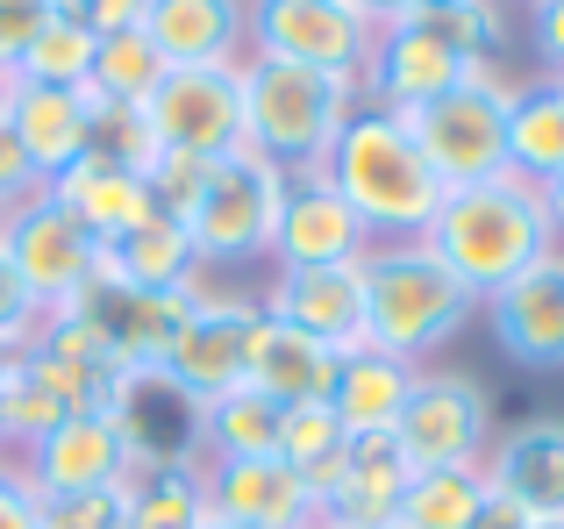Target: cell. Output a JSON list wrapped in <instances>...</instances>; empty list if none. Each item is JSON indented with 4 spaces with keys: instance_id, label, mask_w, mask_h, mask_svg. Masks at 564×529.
<instances>
[{
    "instance_id": "cell-1",
    "label": "cell",
    "mask_w": 564,
    "mask_h": 529,
    "mask_svg": "<svg viewBox=\"0 0 564 529\" xmlns=\"http://www.w3.org/2000/svg\"><path fill=\"white\" fill-rule=\"evenodd\" d=\"M422 244L451 264V279L471 301H494V293L514 287L536 258H551L564 237H557L551 208H543V186L500 172V180H486V186H451Z\"/></svg>"
},
{
    "instance_id": "cell-2",
    "label": "cell",
    "mask_w": 564,
    "mask_h": 529,
    "mask_svg": "<svg viewBox=\"0 0 564 529\" xmlns=\"http://www.w3.org/2000/svg\"><path fill=\"white\" fill-rule=\"evenodd\" d=\"M322 172H329V186L358 208V223L372 229V244H422L429 223H436V208H443V194H451V186L429 172V158H422V143L408 137V122H400L393 108H372V100H358V115L336 129Z\"/></svg>"
},
{
    "instance_id": "cell-3",
    "label": "cell",
    "mask_w": 564,
    "mask_h": 529,
    "mask_svg": "<svg viewBox=\"0 0 564 529\" xmlns=\"http://www.w3.org/2000/svg\"><path fill=\"white\" fill-rule=\"evenodd\" d=\"M243 86V143L258 158H272L279 172H315L329 158L336 129L358 115V79L307 65H279V57H243L236 65Z\"/></svg>"
},
{
    "instance_id": "cell-4",
    "label": "cell",
    "mask_w": 564,
    "mask_h": 529,
    "mask_svg": "<svg viewBox=\"0 0 564 529\" xmlns=\"http://www.w3.org/2000/svg\"><path fill=\"white\" fill-rule=\"evenodd\" d=\"M471 293L429 244H372L365 251V344L400 365H422L471 322Z\"/></svg>"
},
{
    "instance_id": "cell-5",
    "label": "cell",
    "mask_w": 564,
    "mask_h": 529,
    "mask_svg": "<svg viewBox=\"0 0 564 529\" xmlns=\"http://www.w3.org/2000/svg\"><path fill=\"white\" fill-rule=\"evenodd\" d=\"M279 201H286V172L272 158L243 151H221L215 165H200V186L180 208L193 258L207 264H258L272 258V229H279Z\"/></svg>"
},
{
    "instance_id": "cell-6",
    "label": "cell",
    "mask_w": 564,
    "mask_h": 529,
    "mask_svg": "<svg viewBox=\"0 0 564 529\" xmlns=\"http://www.w3.org/2000/svg\"><path fill=\"white\" fill-rule=\"evenodd\" d=\"M508 100H514V86L486 65L479 79H465V86H451V94L408 108L400 122H408V137L422 143L429 172H436L443 186H486V180L508 172Z\"/></svg>"
},
{
    "instance_id": "cell-7",
    "label": "cell",
    "mask_w": 564,
    "mask_h": 529,
    "mask_svg": "<svg viewBox=\"0 0 564 529\" xmlns=\"http://www.w3.org/2000/svg\"><path fill=\"white\" fill-rule=\"evenodd\" d=\"M0 244H8V258H14V272H22L29 301H36V315H57V307H65L86 279H100V264H108V244H100L51 186L0 215Z\"/></svg>"
},
{
    "instance_id": "cell-8",
    "label": "cell",
    "mask_w": 564,
    "mask_h": 529,
    "mask_svg": "<svg viewBox=\"0 0 564 529\" xmlns=\"http://www.w3.org/2000/svg\"><path fill=\"white\" fill-rule=\"evenodd\" d=\"M393 444L408 473H451V465H486L494 451V401L471 373H414V393L393 422Z\"/></svg>"
},
{
    "instance_id": "cell-9",
    "label": "cell",
    "mask_w": 564,
    "mask_h": 529,
    "mask_svg": "<svg viewBox=\"0 0 564 529\" xmlns=\"http://www.w3.org/2000/svg\"><path fill=\"white\" fill-rule=\"evenodd\" d=\"M193 293H200V287L143 293V287H122V279L100 264V279H86L57 315H65L72 330L94 336V344L108 350L115 373H158L165 350H172V336H180V322H186V307H193Z\"/></svg>"
},
{
    "instance_id": "cell-10",
    "label": "cell",
    "mask_w": 564,
    "mask_h": 529,
    "mask_svg": "<svg viewBox=\"0 0 564 529\" xmlns=\"http://www.w3.org/2000/svg\"><path fill=\"white\" fill-rule=\"evenodd\" d=\"M143 129H151V151L193 158V165H215L221 151H243V86H236V65L165 72V86L143 100Z\"/></svg>"
},
{
    "instance_id": "cell-11",
    "label": "cell",
    "mask_w": 564,
    "mask_h": 529,
    "mask_svg": "<svg viewBox=\"0 0 564 529\" xmlns=\"http://www.w3.org/2000/svg\"><path fill=\"white\" fill-rule=\"evenodd\" d=\"M258 322H264V307L250 301V293H215L200 279V293H193V307H186V322H180V336H172V350H165L158 373H165L180 393H193V401H215V393L243 387Z\"/></svg>"
},
{
    "instance_id": "cell-12",
    "label": "cell",
    "mask_w": 564,
    "mask_h": 529,
    "mask_svg": "<svg viewBox=\"0 0 564 529\" xmlns=\"http://www.w3.org/2000/svg\"><path fill=\"white\" fill-rule=\"evenodd\" d=\"M479 72L486 65L465 57L443 29H429L422 14H400V22L372 29V57H365V72H358V94L372 100V108L408 115V108H422V100L451 94V86L479 79Z\"/></svg>"
},
{
    "instance_id": "cell-13",
    "label": "cell",
    "mask_w": 564,
    "mask_h": 529,
    "mask_svg": "<svg viewBox=\"0 0 564 529\" xmlns=\"http://www.w3.org/2000/svg\"><path fill=\"white\" fill-rule=\"evenodd\" d=\"M250 57L358 79L372 57V29L344 0H250Z\"/></svg>"
},
{
    "instance_id": "cell-14",
    "label": "cell",
    "mask_w": 564,
    "mask_h": 529,
    "mask_svg": "<svg viewBox=\"0 0 564 529\" xmlns=\"http://www.w3.org/2000/svg\"><path fill=\"white\" fill-rule=\"evenodd\" d=\"M372 229L358 223L344 194L329 186V172H286V201H279L272 229V264H365Z\"/></svg>"
},
{
    "instance_id": "cell-15",
    "label": "cell",
    "mask_w": 564,
    "mask_h": 529,
    "mask_svg": "<svg viewBox=\"0 0 564 529\" xmlns=\"http://www.w3.org/2000/svg\"><path fill=\"white\" fill-rule=\"evenodd\" d=\"M258 307L344 358L365 344V264H279Z\"/></svg>"
},
{
    "instance_id": "cell-16",
    "label": "cell",
    "mask_w": 564,
    "mask_h": 529,
    "mask_svg": "<svg viewBox=\"0 0 564 529\" xmlns=\"http://www.w3.org/2000/svg\"><path fill=\"white\" fill-rule=\"evenodd\" d=\"M200 494H207V516L221 529H322V501L279 458L200 465Z\"/></svg>"
},
{
    "instance_id": "cell-17",
    "label": "cell",
    "mask_w": 564,
    "mask_h": 529,
    "mask_svg": "<svg viewBox=\"0 0 564 529\" xmlns=\"http://www.w3.org/2000/svg\"><path fill=\"white\" fill-rule=\"evenodd\" d=\"M22 473L43 501L51 494H94V487H122L137 473V451H129L115 415H65L43 444L22 451Z\"/></svg>"
},
{
    "instance_id": "cell-18",
    "label": "cell",
    "mask_w": 564,
    "mask_h": 529,
    "mask_svg": "<svg viewBox=\"0 0 564 529\" xmlns=\"http://www.w3.org/2000/svg\"><path fill=\"white\" fill-rule=\"evenodd\" d=\"M494 336L514 365L529 373H564V244L551 258H536L514 287H500L494 301Z\"/></svg>"
},
{
    "instance_id": "cell-19",
    "label": "cell",
    "mask_w": 564,
    "mask_h": 529,
    "mask_svg": "<svg viewBox=\"0 0 564 529\" xmlns=\"http://www.w3.org/2000/svg\"><path fill=\"white\" fill-rule=\"evenodd\" d=\"M486 487L522 501L543 529H564V415H536L522 430L494 436L486 451Z\"/></svg>"
},
{
    "instance_id": "cell-20",
    "label": "cell",
    "mask_w": 564,
    "mask_h": 529,
    "mask_svg": "<svg viewBox=\"0 0 564 529\" xmlns=\"http://www.w3.org/2000/svg\"><path fill=\"white\" fill-rule=\"evenodd\" d=\"M143 36L172 72L186 65H243L250 57V0H151Z\"/></svg>"
},
{
    "instance_id": "cell-21",
    "label": "cell",
    "mask_w": 564,
    "mask_h": 529,
    "mask_svg": "<svg viewBox=\"0 0 564 529\" xmlns=\"http://www.w3.org/2000/svg\"><path fill=\"white\" fill-rule=\"evenodd\" d=\"M8 129L29 151L36 180L51 186L94 151V100H86V86H22L8 108Z\"/></svg>"
},
{
    "instance_id": "cell-22",
    "label": "cell",
    "mask_w": 564,
    "mask_h": 529,
    "mask_svg": "<svg viewBox=\"0 0 564 529\" xmlns=\"http://www.w3.org/2000/svg\"><path fill=\"white\" fill-rule=\"evenodd\" d=\"M400 487H408V458H400L393 430L386 436H350L344 487L322 501V529H393Z\"/></svg>"
},
{
    "instance_id": "cell-23",
    "label": "cell",
    "mask_w": 564,
    "mask_h": 529,
    "mask_svg": "<svg viewBox=\"0 0 564 529\" xmlns=\"http://www.w3.org/2000/svg\"><path fill=\"white\" fill-rule=\"evenodd\" d=\"M108 272L122 279V287H143V293H186L200 287V258H193V237L180 215L151 208L143 223H129L122 237H108Z\"/></svg>"
},
{
    "instance_id": "cell-24",
    "label": "cell",
    "mask_w": 564,
    "mask_h": 529,
    "mask_svg": "<svg viewBox=\"0 0 564 529\" xmlns=\"http://www.w3.org/2000/svg\"><path fill=\"white\" fill-rule=\"evenodd\" d=\"M250 387L272 393L279 408H307V401H329L336 387V350L315 344L307 330L293 322H258V344H250Z\"/></svg>"
},
{
    "instance_id": "cell-25",
    "label": "cell",
    "mask_w": 564,
    "mask_h": 529,
    "mask_svg": "<svg viewBox=\"0 0 564 529\" xmlns=\"http://www.w3.org/2000/svg\"><path fill=\"white\" fill-rule=\"evenodd\" d=\"M414 373H422V365H400L372 344L344 350V358H336V387H329L336 422H344L350 436H386L400 422V408H408V393H414Z\"/></svg>"
},
{
    "instance_id": "cell-26",
    "label": "cell",
    "mask_w": 564,
    "mask_h": 529,
    "mask_svg": "<svg viewBox=\"0 0 564 529\" xmlns=\"http://www.w3.org/2000/svg\"><path fill=\"white\" fill-rule=\"evenodd\" d=\"M51 194L65 201V208L79 215L100 244L122 237L129 223H143V215L158 208V201H151V180H143V172H129V165H108V158H79L65 180H51Z\"/></svg>"
},
{
    "instance_id": "cell-27",
    "label": "cell",
    "mask_w": 564,
    "mask_h": 529,
    "mask_svg": "<svg viewBox=\"0 0 564 529\" xmlns=\"http://www.w3.org/2000/svg\"><path fill=\"white\" fill-rule=\"evenodd\" d=\"M279 415L286 408L272 393L243 387L200 401V465H229V458H279Z\"/></svg>"
},
{
    "instance_id": "cell-28",
    "label": "cell",
    "mask_w": 564,
    "mask_h": 529,
    "mask_svg": "<svg viewBox=\"0 0 564 529\" xmlns=\"http://www.w3.org/2000/svg\"><path fill=\"white\" fill-rule=\"evenodd\" d=\"M508 172L529 186L564 172V79H529L508 100Z\"/></svg>"
},
{
    "instance_id": "cell-29",
    "label": "cell",
    "mask_w": 564,
    "mask_h": 529,
    "mask_svg": "<svg viewBox=\"0 0 564 529\" xmlns=\"http://www.w3.org/2000/svg\"><path fill=\"white\" fill-rule=\"evenodd\" d=\"M279 465L301 473V487L315 501H329L344 487V465H350V430L336 422L329 401H307V408H286L279 415Z\"/></svg>"
},
{
    "instance_id": "cell-30",
    "label": "cell",
    "mask_w": 564,
    "mask_h": 529,
    "mask_svg": "<svg viewBox=\"0 0 564 529\" xmlns=\"http://www.w3.org/2000/svg\"><path fill=\"white\" fill-rule=\"evenodd\" d=\"M486 508V465H451V473H408L393 529H471Z\"/></svg>"
},
{
    "instance_id": "cell-31",
    "label": "cell",
    "mask_w": 564,
    "mask_h": 529,
    "mask_svg": "<svg viewBox=\"0 0 564 529\" xmlns=\"http://www.w3.org/2000/svg\"><path fill=\"white\" fill-rule=\"evenodd\" d=\"M165 57L143 29H122V36H100L94 51V79H86V100L94 108H143V100L165 86Z\"/></svg>"
},
{
    "instance_id": "cell-32",
    "label": "cell",
    "mask_w": 564,
    "mask_h": 529,
    "mask_svg": "<svg viewBox=\"0 0 564 529\" xmlns=\"http://www.w3.org/2000/svg\"><path fill=\"white\" fill-rule=\"evenodd\" d=\"M200 465H137L129 473V529H200Z\"/></svg>"
},
{
    "instance_id": "cell-33",
    "label": "cell",
    "mask_w": 564,
    "mask_h": 529,
    "mask_svg": "<svg viewBox=\"0 0 564 529\" xmlns=\"http://www.w3.org/2000/svg\"><path fill=\"white\" fill-rule=\"evenodd\" d=\"M94 51H100V36L86 22L51 14V22L36 29V43L14 57V79L22 86H86L94 79Z\"/></svg>"
},
{
    "instance_id": "cell-34",
    "label": "cell",
    "mask_w": 564,
    "mask_h": 529,
    "mask_svg": "<svg viewBox=\"0 0 564 529\" xmlns=\"http://www.w3.org/2000/svg\"><path fill=\"white\" fill-rule=\"evenodd\" d=\"M65 422V408L51 401V393L36 387V379L14 365L8 379H0V444H14V451H29V444H43V436Z\"/></svg>"
},
{
    "instance_id": "cell-35",
    "label": "cell",
    "mask_w": 564,
    "mask_h": 529,
    "mask_svg": "<svg viewBox=\"0 0 564 529\" xmlns=\"http://www.w3.org/2000/svg\"><path fill=\"white\" fill-rule=\"evenodd\" d=\"M36 529H129V479L94 494H51Z\"/></svg>"
},
{
    "instance_id": "cell-36",
    "label": "cell",
    "mask_w": 564,
    "mask_h": 529,
    "mask_svg": "<svg viewBox=\"0 0 564 529\" xmlns=\"http://www.w3.org/2000/svg\"><path fill=\"white\" fill-rule=\"evenodd\" d=\"M36 301H29L22 272H14L8 244H0V350H29V336H36Z\"/></svg>"
},
{
    "instance_id": "cell-37",
    "label": "cell",
    "mask_w": 564,
    "mask_h": 529,
    "mask_svg": "<svg viewBox=\"0 0 564 529\" xmlns=\"http://www.w3.org/2000/svg\"><path fill=\"white\" fill-rule=\"evenodd\" d=\"M57 14V0H0V65L14 72V57L36 43V29Z\"/></svg>"
},
{
    "instance_id": "cell-38",
    "label": "cell",
    "mask_w": 564,
    "mask_h": 529,
    "mask_svg": "<svg viewBox=\"0 0 564 529\" xmlns=\"http://www.w3.org/2000/svg\"><path fill=\"white\" fill-rule=\"evenodd\" d=\"M57 14H72V22H86L94 36H122V29H143V14H151V0H57Z\"/></svg>"
},
{
    "instance_id": "cell-39",
    "label": "cell",
    "mask_w": 564,
    "mask_h": 529,
    "mask_svg": "<svg viewBox=\"0 0 564 529\" xmlns=\"http://www.w3.org/2000/svg\"><path fill=\"white\" fill-rule=\"evenodd\" d=\"M43 522V494L29 487L22 458H0V529H36Z\"/></svg>"
},
{
    "instance_id": "cell-40",
    "label": "cell",
    "mask_w": 564,
    "mask_h": 529,
    "mask_svg": "<svg viewBox=\"0 0 564 529\" xmlns=\"http://www.w3.org/2000/svg\"><path fill=\"white\" fill-rule=\"evenodd\" d=\"M29 194H43V180H36V165H29V151L14 143V129L0 122V215L22 208Z\"/></svg>"
},
{
    "instance_id": "cell-41",
    "label": "cell",
    "mask_w": 564,
    "mask_h": 529,
    "mask_svg": "<svg viewBox=\"0 0 564 529\" xmlns=\"http://www.w3.org/2000/svg\"><path fill=\"white\" fill-rule=\"evenodd\" d=\"M529 29H536V57L564 79V0H529Z\"/></svg>"
},
{
    "instance_id": "cell-42",
    "label": "cell",
    "mask_w": 564,
    "mask_h": 529,
    "mask_svg": "<svg viewBox=\"0 0 564 529\" xmlns=\"http://www.w3.org/2000/svg\"><path fill=\"white\" fill-rule=\"evenodd\" d=\"M471 529H543V522L529 516L522 501H508L500 487H486V508H479V522H471Z\"/></svg>"
},
{
    "instance_id": "cell-43",
    "label": "cell",
    "mask_w": 564,
    "mask_h": 529,
    "mask_svg": "<svg viewBox=\"0 0 564 529\" xmlns=\"http://www.w3.org/2000/svg\"><path fill=\"white\" fill-rule=\"evenodd\" d=\"M344 8H350V14H358V22H365V29H386V22H400V14H408V8H414V0H344Z\"/></svg>"
},
{
    "instance_id": "cell-44",
    "label": "cell",
    "mask_w": 564,
    "mask_h": 529,
    "mask_svg": "<svg viewBox=\"0 0 564 529\" xmlns=\"http://www.w3.org/2000/svg\"><path fill=\"white\" fill-rule=\"evenodd\" d=\"M543 208H551V223H557V237H564V172H557V180H543Z\"/></svg>"
},
{
    "instance_id": "cell-45",
    "label": "cell",
    "mask_w": 564,
    "mask_h": 529,
    "mask_svg": "<svg viewBox=\"0 0 564 529\" xmlns=\"http://www.w3.org/2000/svg\"><path fill=\"white\" fill-rule=\"evenodd\" d=\"M14 94H22V79H14L8 65H0V122H8V108H14Z\"/></svg>"
},
{
    "instance_id": "cell-46",
    "label": "cell",
    "mask_w": 564,
    "mask_h": 529,
    "mask_svg": "<svg viewBox=\"0 0 564 529\" xmlns=\"http://www.w3.org/2000/svg\"><path fill=\"white\" fill-rule=\"evenodd\" d=\"M436 8H457V0H414L408 14H436Z\"/></svg>"
},
{
    "instance_id": "cell-47",
    "label": "cell",
    "mask_w": 564,
    "mask_h": 529,
    "mask_svg": "<svg viewBox=\"0 0 564 529\" xmlns=\"http://www.w3.org/2000/svg\"><path fill=\"white\" fill-rule=\"evenodd\" d=\"M200 529H221V522H215V516H207V522H200Z\"/></svg>"
}]
</instances>
